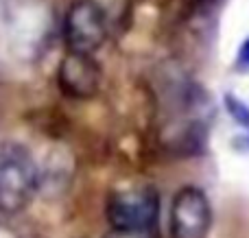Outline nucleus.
Here are the masks:
<instances>
[{"label": "nucleus", "mask_w": 249, "mask_h": 238, "mask_svg": "<svg viewBox=\"0 0 249 238\" xmlns=\"http://www.w3.org/2000/svg\"><path fill=\"white\" fill-rule=\"evenodd\" d=\"M238 66H241V68H247V70H249V39H247L245 44H243L241 52H238Z\"/></svg>", "instance_id": "8"}, {"label": "nucleus", "mask_w": 249, "mask_h": 238, "mask_svg": "<svg viewBox=\"0 0 249 238\" xmlns=\"http://www.w3.org/2000/svg\"><path fill=\"white\" fill-rule=\"evenodd\" d=\"M173 238H208L212 227V208L208 195L197 186H184L171 201Z\"/></svg>", "instance_id": "4"}, {"label": "nucleus", "mask_w": 249, "mask_h": 238, "mask_svg": "<svg viewBox=\"0 0 249 238\" xmlns=\"http://www.w3.org/2000/svg\"><path fill=\"white\" fill-rule=\"evenodd\" d=\"M57 83L70 99H92L101 87V68L92 55L68 52L57 70Z\"/></svg>", "instance_id": "5"}, {"label": "nucleus", "mask_w": 249, "mask_h": 238, "mask_svg": "<svg viewBox=\"0 0 249 238\" xmlns=\"http://www.w3.org/2000/svg\"><path fill=\"white\" fill-rule=\"evenodd\" d=\"M225 103H228V107H230V112H232V116L236 118L241 125H249V107H247V105H243L241 101L232 99V96H228V99H225Z\"/></svg>", "instance_id": "6"}, {"label": "nucleus", "mask_w": 249, "mask_h": 238, "mask_svg": "<svg viewBox=\"0 0 249 238\" xmlns=\"http://www.w3.org/2000/svg\"><path fill=\"white\" fill-rule=\"evenodd\" d=\"M105 214L112 230L153 232L160 217V197L151 186L123 188L109 195Z\"/></svg>", "instance_id": "2"}, {"label": "nucleus", "mask_w": 249, "mask_h": 238, "mask_svg": "<svg viewBox=\"0 0 249 238\" xmlns=\"http://www.w3.org/2000/svg\"><path fill=\"white\" fill-rule=\"evenodd\" d=\"M107 16L96 0H74L64 17V42L68 52L94 55L107 39Z\"/></svg>", "instance_id": "3"}, {"label": "nucleus", "mask_w": 249, "mask_h": 238, "mask_svg": "<svg viewBox=\"0 0 249 238\" xmlns=\"http://www.w3.org/2000/svg\"><path fill=\"white\" fill-rule=\"evenodd\" d=\"M37 164L20 142L0 144V212L18 214L37 190Z\"/></svg>", "instance_id": "1"}, {"label": "nucleus", "mask_w": 249, "mask_h": 238, "mask_svg": "<svg viewBox=\"0 0 249 238\" xmlns=\"http://www.w3.org/2000/svg\"><path fill=\"white\" fill-rule=\"evenodd\" d=\"M103 238H155L153 232H127V230H109Z\"/></svg>", "instance_id": "7"}]
</instances>
